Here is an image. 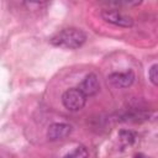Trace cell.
<instances>
[{
    "label": "cell",
    "instance_id": "1",
    "mask_svg": "<svg viewBox=\"0 0 158 158\" xmlns=\"http://www.w3.org/2000/svg\"><path fill=\"white\" fill-rule=\"evenodd\" d=\"M49 41L53 46L74 49V48L81 47L84 44V42L86 41V35L79 28L70 27V28H64V30L57 32Z\"/></svg>",
    "mask_w": 158,
    "mask_h": 158
},
{
    "label": "cell",
    "instance_id": "2",
    "mask_svg": "<svg viewBox=\"0 0 158 158\" xmlns=\"http://www.w3.org/2000/svg\"><path fill=\"white\" fill-rule=\"evenodd\" d=\"M62 102L67 110L79 111L84 107L86 102V96L78 88H72L64 91V94L62 95Z\"/></svg>",
    "mask_w": 158,
    "mask_h": 158
},
{
    "label": "cell",
    "instance_id": "3",
    "mask_svg": "<svg viewBox=\"0 0 158 158\" xmlns=\"http://www.w3.org/2000/svg\"><path fill=\"white\" fill-rule=\"evenodd\" d=\"M101 17L112 25L116 26H121V27H131L133 25V20L132 17H130L128 15H125L117 10H102L101 11Z\"/></svg>",
    "mask_w": 158,
    "mask_h": 158
},
{
    "label": "cell",
    "instance_id": "4",
    "mask_svg": "<svg viewBox=\"0 0 158 158\" xmlns=\"http://www.w3.org/2000/svg\"><path fill=\"white\" fill-rule=\"evenodd\" d=\"M107 80L115 88H118V89H121V88H128L135 81V73L132 70L115 72V73H111L107 77Z\"/></svg>",
    "mask_w": 158,
    "mask_h": 158
},
{
    "label": "cell",
    "instance_id": "5",
    "mask_svg": "<svg viewBox=\"0 0 158 158\" xmlns=\"http://www.w3.org/2000/svg\"><path fill=\"white\" fill-rule=\"evenodd\" d=\"M72 126L64 122H56L52 123L48 130H47V137L51 141H58V139H64L72 133Z\"/></svg>",
    "mask_w": 158,
    "mask_h": 158
},
{
    "label": "cell",
    "instance_id": "6",
    "mask_svg": "<svg viewBox=\"0 0 158 158\" xmlns=\"http://www.w3.org/2000/svg\"><path fill=\"white\" fill-rule=\"evenodd\" d=\"M78 89L85 95V96H93L95 94L99 93L100 90V83H99V79L95 74L90 73L88 74L79 84Z\"/></svg>",
    "mask_w": 158,
    "mask_h": 158
},
{
    "label": "cell",
    "instance_id": "7",
    "mask_svg": "<svg viewBox=\"0 0 158 158\" xmlns=\"http://www.w3.org/2000/svg\"><path fill=\"white\" fill-rule=\"evenodd\" d=\"M64 158H89V153L84 146H78L73 151L67 153L64 156Z\"/></svg>",
    "mask_w": 158,
    "mask_h": 158
},
{
    "label": "cell",
    "instance_id": "8",
    "mask_svg": "<svg viewBox=\"0 0 158 158\" xmlns=\"http://www.w3.org/2000/svg\"><path fill=\"white\" fill-rule=\"evenodd\" d=\"M120 141L123 146H127V144H132L136 139V135L132 132V131H127V130H122L120 131Z\"/></svg>",
    "mask_w": 158,
    "mask_h": 158
},
{
    "label": "cell",
    "instance_id": "9",
    "mask_svg": "<svg viewBox=\"0 0 158 158\" xmlns=\"http://www.w3.org/2000/svg\"><path fill=\"white\" fill-rule=\"evenodd\" d=\"M148 77H149V80L152 81L153 85H157L158 84V65L157 64H153L149 70H148Z\"/></svg>",
    "mask_w": 158,
    "mask_h": 158
},
{
    "label": "cell",
    "instance_id": "10",
    "mask_svg": "<svg viewBox=\"0 0 158 158\" xmlns=\"http://www.w3.org/2000/svg\"><path fill=\"white\" fill-rule=\"evenodd\" d=\"M135 158H144V156L143 154H136Z\"/></svg>",
    "mask_w": 158,
    "mask_h": 158
}]
</instances>
